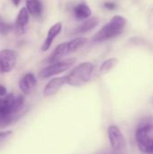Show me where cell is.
<instances>
[{
    "label": "cell",
    "instance_id": "6da1fadb",
    "mask_svg": "<svg viewBox=\"0 0 153 154\" xmlns=\"http://www.w3.org/2000/svg\"><path fill=\"white\" fill-rule=\"evenodd\" d=\"M94 71V65L93 63L89 61H85L82 62L71 69V71L65 76L66 77V84L75 87V88H79L87 84L90 79L93 75Z\"/></svg>",
    "mask_w": 153,
    "mask_h": 154
},
{
    "label": "cell",
    "instance_id": "7a4b0ae2",
    "mask_svg": "<svg viewBox=\"0 0 153 154\" xmlns=\"http://www.w3.org/2000/svg\"><path fill=\"white\" fill-rule=\"evenodd\" d=\"M126 19L121 15L114 16L108 23L104 25L93 37L92 41L94 42H101L112 39L122 33L125 25Z\"/></svg>",
    "mask_w": 153,
    "mask_h": 154
},
{
    "label": "cell",
    "instance_id": "3957f363",
    "mask_svg": "<svg viewBox=\"0 0 153 154\" xmlns=\"http://www.w3.org/2000/svg\"><path fill=\"white\" fill-rule=\"evenodd\" d=\"M108 139L115 154H122L125 151L126 143L124 134L116 125H110L107 129Z\"/></svg>",
    "mask_w": 153,
    "mask_h": 154
},
{
    "label": "cell",
    "instance_id": "277c9868",
    "mask_svg": "<svg viewBox=\"0 0 153 154\" xmlns=\"http://www.w3.org/2000/svg\"><path fill=\"white\" fill-rule=\"evenodd\" d=\"M73 60H60L55 63H51L49 66L43 68L40 73L39 76L41 79H48L59 74H61L63 72H66L73 64Z\"/></svg>",
    "mask_w": 153,
    "mask_h": 154
},
{
    "label": "cell",
    "instance_id": "5b68a950",
    "mask_svg": "<svg viewBox=\"0 0 153 154\" xmlns=\"http://www.w3.org/2000/svg\"><path fill=\"white\" fill-rule=\"evenodd\" d=\"M16 64V54L13 50L5 49L0 51V72H11Z\"/></svg>",
    "mask_w": 153,
    "mask_h": 154
},
{
    "label": "cell",
    "instance_id": "8992f818",
    "mask_svg": "<svg viewBox=\"0 0 153 154\" xmlns=\"http://www.w3.org/2000/svg\"><path fill=\"white\" fill-rule=\"evenodd\" d=\"M66 84V77H58L50 79L43 89V96L50 97L58 93V91Z\"/></svg>",
    "mask_w": 153,
    "mask_h": 154
},
{
    "label": "cell",
    "instance_id": "52a82bcc",
    "mask_svg": "<svg viewBox=\"0 0 153 154\" xmlns=\"http://www.w3.org/2000/svg\"><path fill=\"white\" fill-rule=\"evenodd\" d=\"M37 85V79L33 73L24 74L19 81V88L24 95H29Z\"/></svg>",
    "mask_w": 153,
    "mask_h": 154
},
{
    "label": "cell",
    "instance_id": "ba28073f",
    "mask_svg": "<svg viewBox=\"0 0 153 154\" xmlns=\"http://www.w3.org/2000/svg\"><path fill=\"white\" fill-rule=\"evenodd\" d=\"M61 30H62V23L60 22L56 23L55 24H53L49 29L48 33H47V37L44 40V42L41 44V51H49L50 49L51 44H52L54 39L60 33Z\"/></svg>",
    "mask_w": 153,
    "mask_h": 154
},
{
    "label": "cell",
    "instance_id": "9c48e42d",
    "mask_svg": "<svg viewBox=\"0 0 153 154\" xmlns=\"http://www.w3.org/2000/svg\"><path fill=\"white\" fill-rule=\"evenodd\" d=\"M29 17L30 14L28 13L27 9L25 7L21 8L15 19L14 24V29L18 34H23L26 32V28L29 23Z\"/></svg>",
    "mask_w": 153,
    "mask_h": 154
},
{
    "label": "cell",
    "instance_id": "30bf717a",
    "mask_svg": "<svg viewBox=\"0 0 153 154\" xmlns=\"http://www.w3.org/2000/svg\"><path fill=\"white\" fill-rule=\"evenodd\" d=\"M135 139L137 143L153 139V125L148 124L140 126L136 131Z\"/></svg>",
    "mask_w": 153,
    "mask_h": 154
},
{
    "label": "cell",
    "instance_id": "8fae6325",
    "mask_svg": "<svg viewBox=\"0 0 153 154\" xmlns=\"http://www.w3.org/2000/svg\"><path fill=\"white\" fill-rule=\"evenodd\" d=\"M99 23V20L96 17H91L87 19L86 21H84L80 25H78L75 31L73 32L74 34L76 35H80V34H84L86 32H88L90 31H92L93 29H95Z\"/></svg>",
    "mask_w": 153,
    "mask_h": 154
},
{
    "label": "cell",
    "instance_id": "7c38bea8",
    "mask_svg": "<svg viewBox=\"0 0 153 154\" xmlns=\"http://www.w3.org/2000/svg\"><path fill=\"white\" fill-rule=\"evenodd\" d=\"M68 46H67V42H63L59 44L54 51H52V53L50 55V57L48 58V63L51 64V63H55L60 61L64 56L68 55Z\"/></svg>",
    "mask_w": 153,
    "mask_h": 154
},
{
    "label": "cell",
    "instance_id": "4fadbf2b",
    "mask_svg": "<svg viewBox=\"0 0 153 154\" xmlns=\"http://www.w3.org/2000/svg\"><path fill=\"white\" fill-rule=\"evenodd\" d=\"M91 14L92 11L90 7L85 3H80L73 7V15L78 20H87L90 18Z\"/></svg>",
    "mask_w": 153,
    "mask_h": 154
},
{
    "label": "cell",
    "instance_id": "5bb4252c",
    "mask_svg": "<svg viewBox=\"0 0 153 154\" xmlns=\"http://www.w3.org/2000/svg\"><path fill=\"white\" fill-rule=\"evenodd\" d=\"M25 8L32 16H40L42 12V5L40 0H25Z\"/></svg>",
    "mask_w": 153,
    "mask_h": 154
},
{
    "label": "cell",
    "instance_id": "9a60e30c",
    "mask_svg": "<svg viewBox=\"0 0 153 154\" xmlns=\"http://www.w3.org/2000/svg\"><path fill=\"white\" fill-rule=\"evenodd\" d=\"M87 42V39L82 36H78L76 37L74 39H72L71 41L67 42V46H68V52L72 53L75 52L77 51H78L79 49H81L82 47H84Z\"/></svg>",
    "mask_w": 153,
    "mask_h": 154
},
{
    "label": "cell",
    "instance_id": "2e32d148",
    "mask_svg": "<svg viewBox=\"0 0 153 154\" xmlns=\"http://www.w3.org/2000/svg\"><path fill=\"white\" fill-rule=\"evenodd\" d=\"M118 62V60L116 58H110L106 60H105L101 67H100V73L101 74H106L108 73Z\"/></svg>",
    "mask_w": 153,
    "mask_h": 154
},
{
    "label": "cell",
    "instance_id": "e0dca14e",
    "mask_svg": "<svg viewBox=\"0 0 153 154\" xmlns=\"http://www.w3.org/2000/svg\"><path fill=\"white\" fill-rule=\"evenodd\" d=\"M138 147L141 152L147 154L153 153V139L145 142L138 143Z\"/></svg>",
    "mask_w": 153,
    "mask_h": 154
},
{
    "label": "cell",
    "instance_id": "ac0fdd59",
    "mask_svg": "<svg viewBox=\"0 0 153 154\" xmlns=\"http://www.w3.org/2000/svg\"><path fill=\"white\" fill-rule=\"evenodd\" d=\"M14 117L12 115H5V114H0V129H4L10 125Z\"/></svg>",
    "mask_w": 153,
    "mask_h": 154
},
{
    "label": "cell",
    "instance_id": "d6986e66",
    "mask_svg": "<svg viewBox=\"0 0 153 154\" xmlns=\"http://www.w3.org/2000/svg\"><path fill=\"white\" fill-rule=\"evenodd\" d=\"M13 134V131L9 130V131H5V132H1L0 133V144H2L3 143H5Z\"/></svg>",
    "mask_w": 153,
    "mask_h": 154
},
{
    "label": "cell",
    "instance_id": "ffe728a7",
    "mask_svg": "<svg viewBox=\"0 0 153 154\" xmlns=\"http://www.w3.org/2000/svg\"><path fill=\"white\" fill-rule=\"evenodd\" d=\"M0 27H1V32H2L3 34H7V33L11 31V29H12V27H11L10 25L3 24V23L0 25Z\"/></svg>",
    "mask_w": 153,
    "mask_h": 154
},
{
    "label": "cell",
    "instance_id": "44dd1931",
    "mask_svg": "<svg viewBox=\"0 0 153 154\" xmlns=\"http://www.w3.org/2000/svg\"><path fill=\"white\" fill-rule=\"evenodd\" d=\"M104 6H105L106 9H108V10H115V7H116V5H115L114 2L107 1V2H105Z\"/></svg>",
    "mask_w": 153,
    "mask_h": 154
},
{
    "label": "cell",
    "instance_id": "7402d4cb",
    "mask_svg": "<svg viewBox=\"0 0 153 154\" xmlns=\"http://www.w3.org/2000/svg\"><path fill=\"white\" fill-rule=\"evenodd\" d=\"M7 95V90L6 88L3 86V85H0V97H4Z\"/></svg>",
    "mask_w": 153,
    "mask_h": 154
},
{
    "label": "cell",
    "instance_id": "603a6c76",
    "mask_svg": "<svg viewBox=\"0 0 153 154\" xmlns=\"http://www.w3.org/2000/svg\"><path fill=\"white\" fill-rule=\"evenodd\" d=\"M12 2H13L14 5L17 7V6H19V5L21 3V0H12Z\"/></svg>",
    "mask_w": 153,
    "mask_h": 154
},
{
    "label": "cell",
    "instance_id": "cb8c5ba5",
    "mask_svg": "<svg viewBox=\"0 0 153 154\" xmlns=\"http://www.w3.org/2000/svg\"><path fill=\"white\" fill-rule=\"evenodd\" d=\"M2 102H3V97H0V106L2 105Z\"/></svg>",
    "mask_w": 153,
    "mask_h": 154
},
{
    "label": "cell",
    "instance_id": "d4e9b609",
    "mask_svg": "<svg viewBox=\"0 0 153 154\" xmlns=\"http://www.w3.org/2000/svg\"><path fill=\"white\" fill-rule=\"evenodd\" d=\"M2 24V17L0 16V25Z\"/></svg>",
    "mask_w": 153,
    "mask_h": 154
},
{
    "label": "cell",
    "instance_id": "484cf974",
    "mask_svg": "<svg viewBox=\"0 0 153 154\" xmlns=\"http://www.w3.org/2000/svg\"><path fill=\"white\" fill-rule=\"evenodd\" d=\"M151 154H152V153H151Z\"/></svg>",
    "mask_w": 153,
    "mask_h": 154
}]
</instances>
